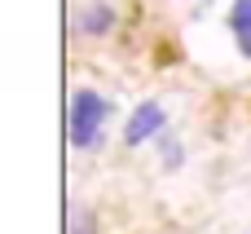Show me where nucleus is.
Listing matches in <instances>:
<instances>
[{
  "instance_id": "f257e3e1",
  "label": "nucleus",
  "mask_w": 251,
  "mask_h": 234,
  "mask_svg": "<svg viewBox=\"0 0 251 234\" xmlns=\"http://www.w3.org/2000/svg\"><path fill=\"white\" fill-rule=\"evenodd\" d=\"M106 115H110V102H106L101 93H93V88H79V93L71 97V115H66V128H71V146L88 150V146L97 142V133H101Z\"/></svg>"
},
{
  "instance_id": "f03ea898",
  "label": "nucleus",
  "mask_w": 251,
  "mask_h": 234,
  "mask_svg": "<svg viewBox=\"0 0 251 234\" xmlns=\"http://www.w3.org/2000/svg\"><path fill=\"white\" fill-rule=\"evenodd\" d=\"M154 133H163V106H159V102H141V106L132 111V119H128L124 142H128V146H141V142H150Z\"/></svg>"
},
{
  "instance_id": "7ed1b4c3",
  "label": "nucleus",
  "mask_w": 251,
  "mask_h": 234,
  "mask_svg": "<svg viewBox=\"0 0 251 234\" xmlns=\"http://www.w3.org/2000/svg\"><path fill=\"white\" fill-rule=\"evenodd\" d=\"M229 27H234V40H238L243 58H251V0H234V9H229Z\"/></svg>"
},
{
  "instance_id": "20e7f679",
  "label": "nucleus",
  "mask_w": 251,
  "mask_h": 234,
  "mask_svg": "<svg viewBox=\"0 0 251 234\" xmlns=\"http://www.w3.org/2000/svg\"><path fill=\"white\" fill-rule=\"evenodd\" d=\"M66 234H97V217L84 204H71L66 208Z\"/></svg>"
},
{
  "instance_id": "39448f33",
  "label": "nucleus",
  "mask_w": 251,
  "mask_h": 234,
  "mask_svg": "<svg viewBox=\"0 0 251 234\" xmlns=\"http://www.w3.org/2000/svg\"><path fill=\"white\" fill-rule=\"evenodd\" d=\"M110 22H115V13H110L106 4H88V9H84V18H79V27H84L88 35H101V31H110Z\"/></svg>"
}]
</instances>
